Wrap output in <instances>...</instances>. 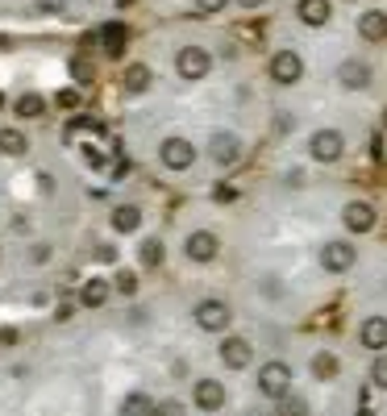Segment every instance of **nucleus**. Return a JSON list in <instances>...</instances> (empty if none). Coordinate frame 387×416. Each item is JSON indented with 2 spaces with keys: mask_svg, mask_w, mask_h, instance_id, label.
Returning <instances> with one entry per match:
<instances>
[{
  "mask_svg": "<svg viewBox=\"0 0 387 416\" xmlns=\"http://www.w3.org/2000/svg\"><path fill=\"white\" fill-rule=\"evenodd\" d=\"M258 392H263L267 400H288V392H292V371H288V363H263V371H258Z\"/></svg>",
  "mask_w": 387,
  "mask_h": 416,
  "instance_id": "f257e3e1",
  "label": "nucleus"
},
{
  "mask_svg": "<svg viewBox=\"0 0 387 416\" xmlns=\"http://www.w3.org/2000/svg\"><path fill=\"white\" fill-rule=\"evenodd\" d=\"M208 67H213V58H208L204 46H183V50L175 54V71H179V79H204Z\"/></svg>",
  "mask_w": 387,
  "mask_h": 416,
  "instance_id": "f03ea898",
  "label": "nucleus"
},
{
  "mask_svg": "<svg viewBox=\"0 0 387 416\" xmlns=\"http://www.w3.org/2000/svg\"><path fill=\"white\" fill-rule=\"evenodd\" d=\"M308 154H313L317 163H338V158L346 154V138H342L338 129H317L313 142H308Z\"/></svg>",
  "mask_w": 387,
  "mask_h": 416,
  "instance_id": "7ed1b4c3",
  "label": "nucleus"
},
{
  "mask_svg": "<svg viewBox=\"0 0 387 416\" xmlns=\"http://www.w3.org/2000/svg\"><path fill=\"white\" fill-rule=\"evenodd\" d=\"M158 158H163V167H171V171H188V167L196 163V146H192L188 138H167V142L158 146Z\"/></svg>",
  "mask_w": 387,
  "mask_h": 416,
  "instance_id": "20e7f679",
  "label": "nucleus"
},
{
  "mask_svg": "<svg viewBox=\"0 0 387 416\" xmlns=\"http://www.w3.org/2000/svg\"><path fill=\"white\" fill-rule=\"evenodd\" d=\"M229 321H233V313H229L225 300H200V304H196V325H200V329L221 333V329H229Z\"/></svg>",
  "mask_w": 387,
  "mask_h": 416,
  "instance_id": "39448f33",
  "label": "nucleus"
},
{
  "mask_svg": "<svg viewBox=\"0 0 387 416\" xmlns=\"http://www.w3.org/2000/svg\"><path fill=\"white\" fill-rule=\"evenodd\" d=\"M300 75H304L300 54H296V50H275V58H271V79H275V83H300Z\"/></svg>",
  "mask_w": 387,
  "mask_h": 416,
  "instance_id": "423d86ee",
  "label": "nucleus"
},
{
  "mask_svg": "<svg viewBox=\"0 0 387 416\" xmlns=\"http://www.w3.org/2000/svg\"><path fill=\"white\" fill-rule=\"evenodd\" d=\"M354 246L350 242H329V246H321V267L325 271H334V275H342V271H350L354 267Z\"/></svg>",
  "mask_w": 387,
  "mask_h": 416,
  "instance_id": "0eeeda50",
  "label": "nucleus"
},
{
  "mask_svg": "<svg viewBox=\"0 0 387 416\" xmlns=\"http://www.w3.org/2000/svg\"><path fill=\"white\" fill-rule=\"evenodd\" d=\"M250 358H254V346H250L246 338H225V342H221V363H225L229 371H246Z\"/></svg>",
  "mask_w": 387,
  "mask_h": 416,
  "instance_id": "6e6552de",
  "label": "nucleus"
},
{
  "mask_svg": "<svg viewBox=\"0 0 387 416\" xmlns=\"http://www.w3.org/2000/svg\"><path fill=\"white\" fill-rule=\"evenodd\" d=\"M208 154H213V163H221V167H233V163L242 158V142H238L233 133H213V142H208Z\"/></svg>",
  "mask_w": 387,
  "mask_h": 416,
  "instance_id": "1a4fd4ad",
  "label": "nucleus"
},
{
  "mask_svg": "<svg viewBox=\"0 0 387 416\" xmlns=\"http://www.w3.org/2000/svg\"><path fill=\"white\" fill-rule=\"evenodd\" d=\"M217 250H221V242H217V233H208V229H196V233L188 238V258H192V263H213Z\"/></svg>",
  "mask_w": 387,
  "mask_h": 416,
  "instance_id": "9d476101",
  "label": "nucleus"
},
{
  "mask_svg": "<svg viewBox=\"0 0 387 416\" xmlns=\"http://www.w3.org/2000/svg\"><path fill=\"white\" fill-rule=\"evenodd\" d=\"M342 221H346V229H350V233H371V229H375V208H371V204H363V200H354V204H346Z\"/></svg>",
  "mask_w": 387,
  "mask_h": 416,
  "instance_id": "9b49d317",
  "label": "nucleus"
},
{
  "mask_svg": "<svg viewBox=\"0 0 387 416\" xmlns=\"http://www.w3.org/2000/svg\"><path fill=\"white\" fill-rule=\"evenodd\" d=\"M338 79H342L346 88H354V92H359V88H367V83H371V67H367L363 58H346V63L338 67Z\"/></svg>",
  "mask_w": 387,
  "mask_h": 416,
  "instance_id": "f8f14e48",
  "label": "nucleus"
},
{
  "mask_svg": "<svg viewBox=\"0 0 387 416\" xmlns=\"http://www.w3.org/2000/svg\"><path fill=\"white\" fill-rule=\"evenodd\" d=\"M192 396H196V404H200V408H204V413H217V408H221V404H225V388H221V383H217V379H200V383H196V392H192Z\"/></svg>",
  "mask_w": 387,
  "mask_h": 416,
  "instance_id": "ddd939ff",
  "label": "nucleus"
},
{
  "mask_svg": "<svg viewBox=\"0 0 387 416\" xmlns=\"http://www.w3.org/2000/svg\"><path fill=\"white\" fill-rule=\"evenodd\" d=\"M359 338H363L367 350H387V317H367Z\"/></svg>",
  "mask_w": 387,
  "mask_h": 416,
  "instance_id": "4468645a",
  "label": "nucleus"
},
{
  "mask_svg": "<svg viewBox=\"0 0 387 416\" xmlns=\"http://www.w3.org/2000/svg\"><path fill=\"white\" fill-rule=\"evenodd\" d=\"M104 50H108V58H121L125 54V42H129V29L121 25V21H113V25H104Z\"/></svg>",
  "mask_w": 387,
  "mask_h": 416,
  "instance_id": "2eb2a0df",
  "label": "nucleus"
},
{
  "mask_svg": "<svg viewBox=\"0 0 387 416\" xmlns=\"http://www.w3.org/2000/svg\"><path fill=\"white\" fill-rule=\"evenodd\" d=\"M359 33H363L367 42H384V38H387V13H363Z\"/></svg>",
  "mask_w": 387,
  "mask_h": 416,
  "instance_id": "dca6fc26",
  "label": "nucleus"
},
{
  "mask_svg": "<svg viewBox=\"0 0 387 416\" xmlns=\"http://www.w3.org/2000/svg\"><path fill=\"white\" fill-rule=\"evenodd\" d=\"M296 13H300L304 25H325L329 21V0H300Z\"/></svg>",
  "mask_w": 387,
  "mask_h": 416,
  "instance_id": "f3484780",
  "label": "nucleus"
},
{
  "mask_svg": "<svg viewBox=\"0 0 387 416\" xmlns=\"http://www.w3.org/2000/svg\"><path fill=\"white\" fill-rule=\"evenodd\" d=\"M150 79H154L150 67H146V63H133V67H125V79H121V83H125V92H146Z\"/></svg>",
  "mask_w": 387,
  "mask_h": 416,
  "instance_id": "a211bd4d",
  "label": "nucleus"
},
{
  "mask_svg": "<svg viewBox=\"0 0 387 416\" xmlns=\"http://www.w3.org/2000/svg\"><path fill=\"white\" fill-rule=\"evenodd\" d=\"M313 375H317V379H338V375H342V363H338V354H329V350L313 354Z\"/></svg>",
  "mask_w": 387,
  "mask_h": 416,
  "instance_id": "6ab92c4d",
  "label": "nucleus"
},
{
  "mask_svg": "<svg viewBox=\"0 0 387 416\" xmlns=\"http://www.w3.org/2000/svg\"><path fill=\"white\" fill-rule=\"evenodd\" d=\"M138 225H142V213H138L133 204H121V208L113 213V229H117V233H133Z\"/></svg>",
  "mask_w": 387,
  "mask_h": 416,
  "instance_id": "aec40b11",
  "label": "nucleus"
},
{
  "mask_svg": "<svg viewBox=\"0 0 387 416\" xmlns=\"http://www.w3.org/2000/svg\"><path fill=\"white\" fill-rule=\"evenodd\" d=\"M42 113H46V100H42L38 92L17 96V117H42Z\"/></svg>",
  "mask_w": 387,
  "mask_h": 416,
  "instance_id": "412c9836",
  "label": "nucleus"
},
{
  "mask_svg": "<svg viewBox=\"0 0 387 416\" xmlns=\"http://www.w3.org/2000/svg\"><path fill=\"white\" fill-rule=\"evenodd\" d=\"M88 308H100L104 300H108V283L104 279H92V283H83V296H79Z\"/></svg>",
  "mask_w": 387,
  "mask_h": 416,
  "instance_id": "4be33fe9",
  "label": "nucleus"
},
{
  "mask_svg": "<svg viewBox=\"0 0 387 416\" xmlns=\"http://www.w3.org/2000/svg\"><path fill=\"white\" fill-rule=\"evenodd\" d=\"M121 413L125 416H154L158 413V404H154L150 396H129V400L121 404Z\"/></svg>",
  "mask_w": 387,
  "mask_h": 416,
  "instance_id": "5701e85b",
  "label": "nucleus"
},
{
  "mask_svg": "<svg viewBox=\"0 0 387 416\" xmlns=\"http://www.w3.org/2000/svg\"><path fill=\"white\" fill-rule=\"evenodd\" d=\"M25 146H29V142H25L17 129H0V150H4V154L17 158V154H25Z\"/></svg>",
  "mask_w": 387,
  "mask_h": 416,
  "instance_id": "b1692460",
  "label": "nucleus"
},
{
  "mask_svg": "<svg viewBox=\"0 0 387 416\" xmlns=\"http://www.w3.org/2000/svg\"><path fill=\"white\" fill-rule=\"evenodd\" d=\"M138 254H142V267H158V263H163V242H158V238H150V242H142V250H138Z\"/></svg>",
  "mask_w": 387,
  "mask_h": 416,
  "instance_id": "393cba45",
  "label": "nucleus"
},
{
  "mask_svg": "<svg viewBox=\"0 0 387 416\" xmlns=\"http://www.w3.org/2000/svg\"><path fill=\"white\" fill-rule=\"evenodd\" d=\"M371 383H375V388H384V392H387V354H379V358L371 363Z\"/></svg>",
  "mask_w": 387,
  "mask_h": 416,
  "instance_id": "a878e982",
  "label": "nucleus"
},
{
  "mask_svg": "<svg viewBox=\"0 0 387 416\" xmlns=\"http://www.w3.org/2000/svg\"><path fill=\"white\" fill-rule=\"evenodd\" d=\"M279 416H308V404L288 396V400H279Z\"/></svg>",
  "mask_w": 387,
  "mask_h": 416,
  "instance_id": "bb28decb",
  "label": "nucleus"
},
{
  "mask_svg": "<svg viewBox=\"0 0 387 416\" xmlns=\"http://www.w3.org/2000/svg\"><path fill=\"white\" fill-rule=\"evenodd\" d=\"M67 4H71V0H33L38 13H67Z\"/></svg>",
  "mask_w": 387,
  "mask_h": 416,
  "instance_id": "cd10ccee",
  "label": "nucleus"
},
{
  "mask_svg": "<svg viewBox=\"0 0 387 416\" xmlns=\"http://www.w3.org/2000/svg\"><path fill=\"white\" fill-rule=\"evenodd\" d=\"M58 108H79V92H75V88H63V92H58Z\"/></svg>",
  "mask_w": 387,
  "mask_h": 416,
  "instance_id": "c85d7f7f",
  "label": "nucleus"
},
{
  "mask_svg": "<svg viewBox=\"0 0 387 416\" xmlns=\"http://www.w3.org/2000/svg\"><path fill=\"white\" fill-rule=\"evenodd\" d=\"M133 288H138V275H129V271H121V275H117V292H125V296H129Z\"/></svg>",
  "mask_w": 387,
  "mask_h": 416,
  "instance_id": "c756f323",
  "label": "nucleus"
},
{
  "mask_svg": "<svg viewBox=\"0 0 387 416\" xmlns=\"http://www.w3.org/2000/svg\"><path fill=\"white\" fill-rule=\"evenodd\" d=\"M154 416H183V404H179V400H167V404H158Z\"/></svg>",
  "mask_w": 387,
  "mask_h": 416,
  "instance_id": "7c9ffc66",
  "label": "nucleus"
},
{
  "mask_svg": "<svg viewBox=\"0 0 387 416\" xmlns=\"http://www.w3.org/2000/svg\"><path fill=\"white\" fill-rule=\"evenodd\" d=\"M196 8H200V13H221L225 0H196Z\"/></svg>",
  "mask_w": 387,
  "mask_h": 416,
  "instance_id": "2f4dec72",
  "label": "nucleus"
},
{
  "mask_svg": "<svg viewBox=\"0 0 387 416\" xmlns=\"http://www.w3.org/2000/svg\"><path fill=\"white\" fill-rule=\"evenodd\" d=\"M83 158H88V163H92V167H104V154H100V150H92V146H88V150H83Z\"/></svg>",
  "mask_w": 387,
  "mask_h": 416,
  "instance_id": "473e14b6",
  "label": "nucleus"
},
{
  "mask_svg": "<svg viewBox=\"0 0 387 416\" xmlns=\"http://www.w3.org/2000/svg\"><path fill=\"white\" fill-rule=\"evenodd\" d=\"M238 4H242V8H258L263 0H238Z\"/></svg>",
  "mask_w": 387,
  "mask_h": 416,
  "instance_id": "72a5a7b5",
  "label": "nucleus"
},
{
  "mask_svg": "<svg viewBox=\"0 0 387 416\" xmlns=\"http://www.w3.org/2000/svg\"><path fill=\"white\" fill-rule=\"evenodd\" d=\"M0 108H4V96H0Z\"/></svg>",
  "mask_w": 387,
  "mask_h": 416,
  "instance_id": "f704fd0d",
  "label": "nucleus"
},
{
  "mask_svg": "<svg viewBox=\"0 0 387 416\" xmlns=\"http://www.w3.org/2000/svg\"><path fill=\"white\" fill-rule=\"evenodd\" d=\"M384 125H387V113H384Z\"/></svg>",
  "mask_w": 387,
  "mask_h": 416,
  "instance_id": "c9c22d12",
  "label": "nucleus"
}]
</instances>
